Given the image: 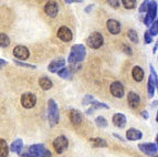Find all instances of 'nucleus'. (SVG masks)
Returning a JSON list of instances; mask_svg holds the SVG:
<instances>
[{"label": "nucleus", "mask_w": 158, "mask_h": 157, "mask_svg": "<svg viewBox=\"0 0 158 157\" xmlns=\"http://www.w3.org/2000/svg\"><path fill=\"white\" fill-rule=\"evenodd\" d=\"M121 1L123 3V6L126 9H128V10H132V9L136 8L137 0H121Z\"/></svg>", "instance_id": "30"}, {"label": "nucleus", "mask_w": 158, "mask_h": 157, "mask_svg": "<svg viewBox=\"0 0 158 157\" xmlns=\"http://www.w3.org/2000/svg\"><path fill=\"white\" fill-rule=\"evenodd\" d=\"M123 51H124V52L126 53V54H128V55L133 54V50L131 49V47H128V45H123Z\"/></svg>", "instance_id": "37"}, {"label": "nucleus", "mask_w": 158, "mask_h": 157, "mask_svg": "<svg viewBox=\"0 0 158 157\" xmlns=\"http://www.w3.org/2000/svg\"><path fill=\"white\" fill-rule=\"evenodd\" d=\"M93 8H94V5H89V6H87V7H86V8H85V12H86V13H90L91 12V11H92V9Z\"/></svg>", "instance_id": "41"}, {"label": "nucleus", "mask_w": 158, "mask_h": 157, "mask_svg": "<svg viewBox=\"0 0 158 157\" xmlns=\"http://www.w3.org/2000/svg\"><path fill=\"white\" fill-rule=\"evenodd\" d=\"M106 28H107V31L113 36H117L122 30L121 23L115 19H108L106 21Z\"/></svg>", "instance_id": "12"}, {"label": "nucleus", "mask_w": 158, "mask_h": 157, "mask_svg": "<svg viewBox=\"0 0 158 157\" xmlns=\"http://www.w3.org/2000/svg\"><path fill=\"white\" fill-rule=\"evenodd\" d=\"M112 122H113V124L116 126V127L118 128H123L125 127V125H126V116L124 115V114H122V113H116V114H114L113 117H112Z\"/></svg>", "instance_id": "17"}, {"label": "nucleus", "mask_w": 158, "mask_h": 157, "mask_svg": "<svg viewBox=\"0 0 158 157\" xmlns=\"http://www.w3.org/2000/svg\"><path fill=\"white\" fill-rule=\"evenodd\" d=\"M140 114H142V117L144 118V120H148V118H149V115H148V112H147V111H143V112L140 113Z\"/></svg>", "instance_id": "40"}, {"label": "nucleus", "mask_w": 158, "mask_h": 157, "mask_svg": "<svg viewBox=\"0 0 158 157\" xmlns=\"http://www.w3.org/2000/svg\"><path fill=\"white\" fill-rule=\"evenodd\" d=\"M90 105H91V108L86 111L87 115H91V114H92V113L94 112L95 110H100V108L108 110V108H110V106H108L107 104H105V103H102V102H98V101H95V100L91 102Z\"/></svg>", "instance_id": "20"}, {"label": "nucleus", "mask_w": 158, "mask_h": 157, "mask_svg": "<svg viewBox=\"0 0 158 157\" xmlns=\"http://www.w3.org/2000/svg\"><path fill=\"white\" fill-rule=\"evenodd\" d=\"M110 91H111V94L113 95L116 99H122V97L125 95V89L124 85L121 83L119 81H115L111 84L110 87Z\"/></svg>", "instance_id": "7"}, {"label": "nucleus", "mask_w": 158, "mask_h": 157, "mask_svg": "<svg viewBox=\"0 0 158 157\" xmlns=\"http://www.w3.org/2000/svg\"><path fill=\"white\" fill-rule=\"evenodd\" d=\"M69 117H70V121L73 125H80L83 121V115L82 113L80 112L79 110H75V108H72L70 111V114H69Z\"/></svg>", "instance_id": "16"}, {"label": "nucleus", "mask_w": 158, "mask_h": 157, "mask_svg": "<svg viewBox=\"0 0 158 157\" xmlns=\"http://www.w3.org/2000/svg\"><path fill=\"white\" fill-rule=\"evenodd\" d=\"M59 120H60V114H59L58 104L53 99H50L48 101V121L51 127H54L59 123Z\"/></svg>", "instance_id": "2"}, {"label": "nucleus", "mask_w": 158, "mask_h": 157, "mask_svg": "<svg viewBox=\"0 0 158 157\" xmlns=\"http://www.w3.org/2000/svg\"><path fill=\"white\" fill-rule=\"evenodd\" d=\"M22 148H23V141H22L21 138H18L11 144L9 151H11L12 153H17V154H18Z\"/></svg>", "instance_id": "25"}, {"label": "nucleus", "mask_w": 158, "mask_h": 157, "mask_svg": "<svg viewBox=\"0 0 158 157\" xmlns=\"http://www.w3.org/2000/svg\"><path fill=\"white\" fill-rule=\"evenodd\" d=\"M29 149H31L34 154L37 155V157H51L52 154L49 149L45 148V146L43 144H33L30 147H28Z\"/></svg>", "instance_id": "8"}, {"label": "nucleus", "mask_w": 158, "mask_h": 157, "mask_svg": "<svg viewBox=\"0 0 158 157\" xmlns=\"http://www.w3.org/2000/svg\"><path fill=\"white\" fill-rule=\"evenodd\" d=\"M9 146L5 139L0 138V157H8L9 155Z\"/></svg>", "instance_id": "26"}, {"label": "nucleus", "mask_w": 158, "mask_h": 157, "mask_svg": "<svg viewBox=\"0 0 158 157\" xmlns=\"http://www.w3.org/2000/svg\"><path fill=\"white\" fill-rule=\"evenodd\" d=\"M113 136H114V137H116V138H118V139H119V141H122V142H125V139H124V138H123V137H122V136H121V135H118V134H116V133H114V134H113Z\"/></svg>", "instance_id": "42"}, {"label": "nucleus", "mask_w": 158, "mask_h": 157, "mask_svg": "<svg viewBox=\"0 0 158 157\" xmlns=\"http://www.w3.org/2000/svg\"><path fill=\"white\" fill-rule=\"evenodd\" d=\"M143 137V133L139 129H136V128H128L126 132V138L131 142L135 141H139Z\"/></svg>", "instance_id": "19"}, {"label": "nucleus", "mask_w": 158, "mask_h": 157, "mask_svg": "<svg viewBox=\"0 0 158 157\" xmlns=\"http://www.w3.org/2000/svg\"><path fill=\"white\" fill-rule=\"evenodd\" d=\"M127 37H128V39L131 40L133 43H138V42H139L138 34H137L136 30H134V29L128 30V32H127Z\"/></svg>", "instance_id": "29"}, {"label": "nucleus", "mask_w": 158, "mask_h": 157, "mask_svg": "<svg viewBox=\"0 0 158 157\" xmlns=\"http://www.w3.org/2000/svg\"><path fill=\"white\" fill-rule=\"evenodd\" d=\"M13 62L16 63V64H17V66H22V68L33 69V70H35V69H37V66H33V64H30V63H24V62H22V61L17 60V59H15V60H13Z\"/></svg>", "instance_id": "32"}, {"label": "nucleus", "mask_w": 158, "mask_h": 157, "mask_svg": "<svg viewBox=\"0 0 158 157\" xmlns=\"http://www.w3.org/2000/svg\"><path fill=\"white\" fill-rule=\"evenodd\" d=\"M152 157H157V156H156V155H155V156H154V155H153V156H152Z\"/></svg>", "instance_id": "45"}, {"label": "nucleus", "mask_w": 158, "mask_h": 157, "mask_svg": "<svg viewBox=\"0 0 158 157\" xmlns=\"http://www.w3.org/2000/svg\"><path fill=\"white\" fill-rule=\"evenodd\" d=\"M145 17H147V18L150 19L152 21L155 20L156 17H157V1H155V0L149 1Z\"/></svg>", "instance_id": "15"}, {"label": "nucleus", "mask_w": 158, "mask_h": 157, "mask_svg": "<svg viewBox=\"0 0 158 157\" xmlns=\"http://www.w3.org/2000/svg\"><path fill=\"white\" fill-rule=\"evenodd\" d=\"M44 12L51 18H56L59 13V6L56 1H49L44 6Z\"/></svg>", "instance_id": "14"}, {"label": "nucleus", "mask_w": 158, "mask_h": 157, "mask_svg": "<svg viewBox=\"0 0 158 157\" xmlns=\"http://www.w3.org/2000/svg\"><path fill=\"white\" fill-rule=\"evenodd\" d=\"M157 48H158V45H157V42H156L155 47H154V49H153V52L154 53H156V51H157Z\"/></svg>", "instance_id": "43"}, {"label": "nucleus", "mask_w": 158, "mask_h": 157, "mask_svg": "<svg viewBox=\"0 0 158 157\" xmlns=\"http://www.w3.org/2000/svg\"><path fill=\"white\" fill-rule=\"evenodd\" d=\"M150 29H149V34L152 36V37H156L158 34V21L157 19H155V20L153 21V23L150 24Z\"/></svg>", "instance_id": "31"}, {"label": "nucleus", "mask_w": 158, "mask_h": 157, "mask_svg": "<svg viewBox=\"0 0 158 157\" xmlns=\"http://www.w3.org/2000/svg\"><path fill=\"white\" fill-rule=\"evenodd\" d=\"M144 41H145V45H149V43H152V41H153V37L150 36L148 31H146L145 33H144Z\"/></svg>", "instance_id": "36"}, {"label": "nucleus", "mask_w": 158, "mask_h": 157, "mask_svg": "<svg viewBox=\"0 0 158 157\" xmlns=\"http://www.w3.org/2000/svg\"><path fill=\"white\" fill-rule=\"evenodd\" d=\"M10 45V38L6 33H0V47L7 48Z\"/></svg>", "instance_id": "28"}, {"label": "nucleus", "mask_w": 158, "mask_h": 157, "mask_svg": "<svg viewBox=\"0 0 158 157\" xmlns=\"http://www.w3.org/2000/svg\"><path fill=\"white\" fill-rule=\"evenodd\" d=\"M89 142H90V144L92 145L93 147H96V148H98V147H107L108 144L107 142L105 141L104 138H101V137H94V138H90L89 139Z\"/></svg>", "instance_id": "23"}, {"label": "nucleus", "mask_w": 158, "mask_h": 157, "mask_svg": "<svg viewBox=\"0 0 158 157\" xmlns=\"http://www.w3.org/2000/svg\"><path fill=\"white\" fill-rule=\"evenodd\" d=\"M86 45L91 49H100L104 45V38H103L102 33H100V32H93L92 34H90L86 39Z\"/></svg>", "instance_id": "3"}, {"label": "nucleus", "mask_w": 158, "mask_h": 157, "mask_svg": "<svg viewBox=\"0 0 158 157\" xmlns=\"http://www.w3.org/2000/svg\"><path fill=\"white\" fill-rule=\"evenodd\" d=\"M65 64H66L65 59H63V58L56 59V60L51 61L50 64L48 66V70H49V72H51V73H56L59 70L64 68Z\"/></svg>", "instance_id": "13"}, {"label": "nucleus", "mask_w": 158, "mask_h": 157, "mask_svg": "<svg viewBox=\"0 0 158 157\" xmlns=\"http://www.w3.org/2000/svg\"><path fill=\"white\" fill-rule=\"evenodd\" d=\"M13 55L17 58V60H28L30 57V52H29V49L24 45H17L13 49Z\"/></svg>", "instance_id": "9"}, {"label": "nucleus", "mask_w": 158, "mask_h": 157, "mask_svg": "<svg viewBox=\"0 0 158 157\" xmlns=\"http://www.w3.org/2000/svg\"><path fill=\"white\" fill-rule=\"evenodd\" d=\"M138 148L142 153L146 155H150V156L156 155L158 151L157 143H142L138 145Z\"/></svg>", "instance_id": "10"}, {"label": "nucleus", "mask_w": 158, "mask_h": 157, "mask_svg": "<svg viewBox=\"0 0 158 157\" xmlns=\"http://www.w3.org/2000/svg\"><path fill=\"white\" fill-rule=\"evenodd\" d=\"M107 3L111 6L112 8L114 9H117L119 8V5H121V0H106Z\"/></svg>", "instance_id": "35"}, {"label": "nucleus", "mask_w": 158, "mask_h": 157, "mask_svg": "<svg viewBox=\"0 0 158 157\" xmlns=\"http://www.w3.org/2000/svg\"><path fill=\"white\" fill-rule=\"evenodd\" d=\"M86 57V48L83 45H74L71 48V52L69 54L68 62L70 64H77L84 61Z\"/></svg>", "instance_id": "1"}, {"label": "nucleus", "mask_w": 158, "mask_h": 157, "mask_svg": "<svg viewBox=\"0 0 158 157\" xmlns=\"http://www.w3.org/2000/svg\"><path fill=\"white\" fill-rule=\"evenodd\" d=\"M56 74H58L61 78H64V80H71L72 76H73V72L71 71V69L65 68V66L62 68L61 70H59L58 72H56Z\"/></svg>", "instance_id": "24"}, {"label": "nucleus", "mask_w": 158, "mask_h": 157, "mask_svg": "<svg viewBox=\"0 0 158 157\" xmlns=\"http://www.w3.org/2000/svg\"><path fill=\"white\" fill-rule=\"evenodd\" d=\"M64 2L66 5H71L73 2H83V0H64Z\"/></svg>", "instance_id": "39"}, {"label": "nucleus", "mask_w": 158, "mask_h": 157, "mask_svg": "<svg viewBox=\"0 0 158 157\" xmlns=\"http://www.w3.org/2000/svg\"><path fill=\"white\" fill-rule=\"evenodd\" d=\"M92 101H94V96L91 95V94H87V95H85L84 99H83V101H82V104L83 105H90Z\"/></svg>", "instance_id": "33"}, {"label": "nucleus", "mask_w": 158, "mask_h": 157, "mask_svg": "<svg viewBox=\"0 0 158 157\" xmlns=\"http://www.w3.org/2000/svg\"><path fill=\"white\" fill-rule=\"evenodd\" d=\"M156 104H157V100H156L155 102H154L153 104H152V105H153V108H154V106H156Z\"/></svg>", "instance_id": "44"}, {"label": "nucleus", "mask_w": 158, "mask_h": 157, "mask_svg": "<svg viewBox=\"0 0 158 157\" xmlns=\"http://www.w3.org/2000/svg\"><path fill=\"white\" fill-rule=\"evenodd\" d=\"M132 75H133V78H134L136 82H142L143 80H144V76H145V72H144V70H143L140 66H135L134 68H133Z\"/></svg>", "instance_id": "21"}, {"label": "nucleus", "mask_w": 158, "mask_h": 157, "mask_svg": "<svg viewBox=\"0 0 158 157\" xmlns=\"http://www.w3.org/2000/svg\"><path fill=\"white\" fill-rule=\"evenodd\" d=\"M6 66H8V61H6L5 59H0V69H2Z\"/></svg>", "instance_id": "38"}, {"label": "nucleus", "mask_w": 158, "mask_h": 157, "mask_svg": "<svg viewBox=\"0 0 158 157\" xmlns=\"http://www.w3.org/2000/svg\"><path fill=\"white\" fill-rule=\"evenodd\" d=\"M150 68V75L148 78V82H147V91H148V96L149 97H154L155 95V91H156V87L158 85V76L157 73H156L155 69L154 66L150 64L149 66Z\"/></svg>", "instance_id": "4"}, {"label": "nucleus", "mask_w": 158, "mask_h": 157, "mask_svg": "<svg viewBox=\"0 0 158 157\" xmlns=\"http://www.w3.org/2000/svg\"><path fill=\"white\" fill-rule=\"evenodd\" d=\"M39 85L40 87L44 91H49L51 87H53V83L51 81L50 78H47V76H42V78H39Z\"/></svg>", "instance_id": "22"}, {"label": "nucleus", "mask_w": 158, "mask_h": 157, "mask_svg": "<svg viewBox=\"0 0 158 157\" xmlns=\"http://www.w3.org/2000/svg\"><path fill=\"white\" fill-rule=\"evenodd\" d=\"M20 103H21L22 108H34V105L37 104V96L33 93H24L21 95L20 99Z\"/></svg>", "instance_id": "6"}, {"label": "nucleus", "mask_w": 158, "mask_h": 157, "mask_svg": "<svg viewBox=\"0 0 158 157\" xmlns=\"http://www.w3.org/2000/svg\"><path fill=\"white\" fill-rule=\"evenodd\" d=\"M52 145H53V147H54V149H56V154H62V153L69 147V141L65 136L60 135V136H58L53 141Z\"/></svg>", "instance_id": "5"}, {"label": "nucleus", "mask_w": 158, "mask_h": 157, "mask_svg": "<svg viewBox=\"0 0 158 157\" xmlns=\"http://www.w3.org/2000/svg\"><path fill=\"white\" fill-rule=\"evenodd\" d=\"M56 36H58V38L61 41H63V42H70L73 39V33H72V31L65 26H62L59 28Z\"/></svg>", "instance_id": "11"}, {"label": "nucleus", "mask_w": 158, "mask_h": 157, "mask_svg": "<svg viewBox=\"0 0 158 157\" xmlns=\"http://www.w3.org/2000/svg\"><path fill=\"white\" fill-rule=\"evenodd\" d=\"M95 124L100 128H105V127H107V125H108L107 120H106L104 116H98V117L95 118Z\"/></svg>", "instance_id": "27"}, {"label": "nucleus", "mask_w": 158, "mask_h": 157, "mask_svg": "<svg viewBox=\"0 0 158 157\" xmlns=\"http://www.w3.org/2000/svg\"><path fill=\"white\" fill-rule=\"evenodd\" d=\"M127 102H128V105L132 108H137L140 104L139 95L135 93V92H129L127 94Z\"/></svg>", "instance_id": "18"}, {"label": "nucleus", "mask_w": 158, "mask_h": 157, "mask_svg": "<svg viewBox=\"0 0 158 157\" xmlns=\"http://www.w3.org/2000/svg\"><path fill=\"white\" fill-rule=\"evenodd\" d=\"M148 3H149V0H144V1H143V3L140 5L139 8H138L139 13H144V12H146V11H147Z\"/></svg>", "instance_id": "34"}]
</instances>
